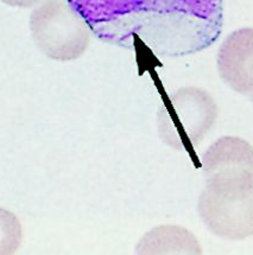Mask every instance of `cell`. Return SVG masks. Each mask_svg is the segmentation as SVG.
<instances>
[{
	"label": "cell",
	"mask_w": 253,
	"mask_h": 255,
	"mask_svg": "<svg viewBox=\"0 0 253 255\" xmlns=\"http://www.w3.org/2000/svg\"><path fill=\"white\" fill-rule=\"evenodd\" d=\"M196 208L212 234L231 241L251 238L253 170H225L207 177Z\"/></svg>",
	"instance_id": "cell-1"
},
{
	"label": "cell",
	"mask_w": 253,
	"mask_h": 255,
	"mask_svg": "<svg viewBox=\"0 0 253 255\" xmlns=\"http://www.w3.org/2000/svg\"><path fill=\"white\" fill-rule=\"evenodd\" d=\"M218 104L211 93L189 86L175 90L157 112L158 136L175 151H193L217 124Z\"/></svg>",
	"instance_id": "cell-2"
},
{
	"label": "cell",
	"mask_w": 253,
	"mask_h": 255,
	"mask_svg": "<svg viewBox=\"0 0 253 255\" xmlns=\"http://www.w3.org/2000/svg\"><path fill=\"white\" fill-rule=\"evenodd\" d=\"M30 32L37 49L49 60H79L88 50L92 31L65 0H44L33 7Z\"/></svg>",
	"instance_id": "cell-3"
},
{
	"label": "cell",
	"mask_w": 253,
	"mask_h": 255,
	"mask_svg": "<svg viewBox=\"0 0 253 255\" xmlns=\"http://www.w3.org/2000/svg\"><path fill=\"white\" fill-rule=\"evenodd\" d=\"M217 65L221 80L231 89L253 101V27L233 31L223 40Z\"/></svg>",
	"instance_id": "cell-4"
},
{
	"label": "cell",
	"mask_w": 253,
	"mask_h": 255,
	"mask_svg": "<svg viewBox=\"0 0 253 255\" xmlns=\"http://www.w3.org/2000/svg\"><path fill=\"white\" fill-rule=\"evenodd\" d=\"M140 255L201 254L202 248L196 236L182 226L162 225L150 229L136 246Z\"/></svg>",
	"instance_id": "cell-5"
},
{
	"label": "cell",
	"mask_w": 253,
	"mask_h": 255,
	"mask_svg": "<svg viewBox=\"0 0 253 255\" xmlns=\"http://www.w3.org/2000/svg\"><path fill=\"white\" fill-rule=\"evenodd\" d=\"M201 164L206 177L225 170H253V146L239 136H221L207 148Z\"/></svg>",
	"instance_id": "cell-6"
},
{
	"label": "cell",
	"mask_w": 253,
	"mask_h": 255,
	"mask_svg": "<svg viewBox=\"0 0 253 255\" xmlns=\"http://www.w3.org/2000/svg\"><path fill=\"white\" fill-rule=\"evenodd\" d=\"M23 241V226L19 217L11 210L0 207V255H12Z\"/></svg>",
	"instance_id": "cell-7"
},
{
	"label": "cell",
	"mask_w": 253,
	"mask_h": 255,
	"mask_svg": "<svg viewBox=\"0 0 253 255\" xmlns=\"http://www.w3.org/2000/svg\"><path fill=\"white\" fill-rule=\"evenodd\" d=\"M4 4L12 6V7H20V8H30L35 7V6L39 5L44 0H0Z\"/></svg>",
	"instance_id": "cell-8"
}]
</instances>
